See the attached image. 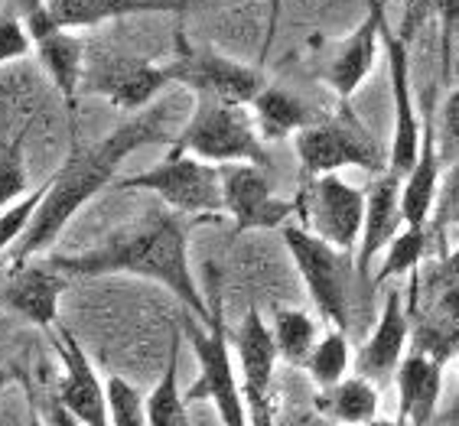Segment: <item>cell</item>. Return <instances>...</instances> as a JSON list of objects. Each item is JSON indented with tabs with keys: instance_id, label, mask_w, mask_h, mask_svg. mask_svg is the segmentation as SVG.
I'll return each mask as SVG.
<instances>
[{
	"instance_id": "6da1fadb",
	"label": "cell",
	"mask_w": 459,
	"mask_h": 426,
	"mask_svg": "<svg viewBox=\"0 0 459 426\" xmlns=\"http://www.w3.org/2000/svg\"><path fill=\"white\" fill-rule=\"evenodd\" d=\"M169 141V105L167 101H153L143 107L131 121L117 124L95 143H75L65 163L59 166L49 183H46L43 202L36 209L33 222L20 244L10 251V267L30 264L33 258H43L53 248L65 225L101 192V189L115 186V176L121 163L141 147Z\"/></svg>"
},
{
	"instance_id": "7a4b0ae2",
	"label": "cell",
	"mask_w": 459,
	"mask_h": 426,
	"mask_svg": "<svg viewBox=\"0 0 459 426\" xmlns=\"http://www.w3.org/2000/svg\"><path fill=\"white\" fill-rule=\"evenodd\" d=\"M49 264L65 277H143L169 290L203 326L212 320V306L203 300L189 267V222L169 205H153L147 215L111 231L95 248L49 258Z\"/></svg>"
},
{
	"instance_id": "3957f363",
	"label": "cell",
	"mask_w": 459,
	"mask_h": 426,
	"mask_svg": "<svg viewBox=\"0 0 459 426\" xmlns=\"http://www.w3.org/2000/svg\"><path fill=\"white\" fill-rule=\"evenodd\" d=\"M173 147L215 166H225V163L271 166L251 111L215 98H195L193 115L186 117V124L173 137Z\"/></svg>"
},
{
	"instance_id": "277c9868",
	"label": "cell",
	"mask_w": 459,
	"mask_h": 426,
	"mask_svg": "<svg viewBox=\"0 0 459 426\" xmlns=\"http://www.w3.org/2000/svg\"><path fill=\"white\" fill-rule=\"evenodd\" d=\"M121 192H153L163 205H169L179 215L199 218H219L225 212L221 199V169L215 163H205L186 150L169 147V157L157 166L141 169L134 176H124L115 183Z\"/></svg>"
},
{
	"instance_id": "5b68a950",
	"label": "cell",
	"mask_w": 459,
	"mask_h": 426,
	"mask_svg": "<svg viewBox=\"0 0 459 426\" xmlns=\"http://www.w3.org/2000/svg\"><path fill=\"white\" fill-rule=\"evenodd\" d=\"M297 157H300L303 179H319L326 173H339L345 166L365 169V173H385V153L381 143L371 137L368 127L359 121L349 101H339L336 115L323 117L313 127L293 137Z\"/></svg>"
},
{
	"instance_id": "8992f818",
	"label": "cell",
	"mask_w": 459,
	"mask_h": 426,
	"mask_svg": "<svg viewBox=\"0 0 459 426\" xmlns=\"http://www.w3.org/2000/svg\"><path fill=\"white\" fill-rule=\"evenodd\" d=\"M186 336L193 342V355H195V362H199V378H195L193 388L183 394L186 404H189V400H209V404L219 410L221 426H251L247 423L245 394H241L235 348L229 345L225 320H221L219 306H212L209 326H203V322L195 326L193 320L186 322Z\"/></svg>"
},
{
	"instance_id": "52a82bcc",
	"label": "cell",
	"mask_w": 459,
	"mask_h": 426,
	"mask_svg": "<svg viewBox=\"0 0 459 426\" xmlns=\"http://www.w3.org/2000/svg\"><path fill=\"white\" fill-rule=\"evenodd\" d=\"M167 75L173 85L193 91V98H215L225 105L251 107V101L267 89L264 72L257 65H245L238 59L215 53L209 46L186 43V36H177V53L169 55Z\"/></svg>"
},
{
	"instance_id": "ba28073f",
	"label": "cell",
	"mask_w": 459,
	"mask_h": 426,
	"mask_svg": "<svg viewBox=\"0 0 459 426\" xmlns=\"http://www.w3.org/2000/svg\"><path fill=\"white\" fill-rule=\"evenodd\" d=\"M281 234L316 312L333 328L345 332L349 328V274H352V264H345L342 251L326 244L307 225H283Z\"/></svg>"
},
{
	"instance_id": "9c48e42d",
	"label": "cell",
	"mask_w": 459,
	"mask_h": 426,
	"mask_svg": "<svg viewBox=\"0 0 459 426\" xmlns=\"http://www.w3.org/2000/svg\"><path fill=\"white\" fill-rule=\"evenodd\" d=\"M297 212H303L307 228L333 244L336 251L359 248L365 228V192L345 183L339 173L307 179V189L297 199Z\"/></svg>"
},
{
	"instance_id": "30bf717a",
	"label": "cell",
	"mask_w": 459,
	"mask_h": 426,
	"mask_svg": "<svg viewBox=\"0 0 459 426\" xmlns=\"http://www.w3.org/2000/svg\"><path fill=\"white\" fill-rule=\"evenodd\" d=\"M17 10L23 23H27V33L33 39V49L39 55V63H43L46 75L53 79L65 107L75 115L79 89L82 81H85V69H89L85 46H82L79 36H72V30H62L56 23L49 7H46V0H17Z\"/></svg>"
},
{
	"instance_id": "8fae6325",
	"label": "cell",
	"mask_w": 459,
	"mask_h": 426,
	"mask_svg": "<svg viewBox=\"0 0 459 426\" xmlns=\"http://www.w3.org/2000/svg\"><path fill=\"white\" fill-rule=\"evenodd\" d=\"M235 362H238L241 394H245L247 423L274 426V364L281 358L274 328L267 326L257 310H247L245 322L235 332Z\"/></svg>"
},
{
	"instance_id": "7c38bea8",
	"label": "cell",
	"mask_w": 459,
	"mask_h": 426,
	"mask_svg": "<svg viewBox=\"0 0 459 426\" xmlns=\"http://www.w3.org/2000/svg\"><path fill=\"white\" fill-rule=\"evenodd\" d=\"M221 169V199L235 231H274L283 228L297 212V202L277 199L267 169L257 163H225Z\"/></svg>"
},
{
	"instance_id": "4fadbf2b",
	"label": "cell",
	"mask_w": 459,
	"mask_h": 426,
	"mask_svg": "<svg viewBox=\"0 0 459 426\" xmlns=\"http://www.w3.org/2000/svg\"><path fill=\"white\" fill-rule=\"evenodd\" d=\"M91 95H101L121 111H143L160 98V91L173 85L167 75V65L137 59V55H98L89 59L85 81Z\"/></svg>"
},
{
	"instance_id": "5bb4252c",
	"label": "cell",
	"mask_w": 459,
	"mask_h": 426,
	"mask_svg": "<svg viewBox=\"0 0 459 426\" xmlns=\"http://www.w3.org/2000/svg\"><path fill=\"white\" fill-rule=\"evenodd\" d=\"M381 43L388 53V69H391V101H394V137H391V153H388V169L407 176L411 166L417 163L420 153V141H424V124L414 111V95H411V53L394 30L388 27V13L381 17Z\"/></svg>"
},
{
	"instance_id": "9a60e30c",
	"label": "cell",
	"mask_w": 459,
	"mask_h": 426,
	"mask_svg": "<svg viewBox=\"0 0 459 426\" xmlns=\"http://www.w3.org/2000/svg\"><path fill=\"white\" fill-rule=\"evenodd\" d=\"M56 355L62 362V381L56 397L82 420V426H111V410H108V388L98 381L95 364L89 362L79 338L65 326L49 328Z\"/></svg>"
},
{
	"instance_id": "2e32d148",
	"label": "cell",
	"mask_w": 459,
	"mask_h": 426,
	"mask_svg": "<svg viewBox=\"0 0 459 426\" xmlns=\"http://www.w3.org/2000/svg\"><path fill=\"white\" fill-rule=\"evenodd\" d=\"M69 280L72 277L56 270L49 260H43V264L30 260V264L10 267L0 300L7 302L13 312H20L27 322H33L36 328L49 332L59 322V300L69 290Z\"/></svg>"
},
{
	"instance_id": "e0dca14e",
	"label": "cell",
	"mask_w": 459,
	"mask_h": 426,
	"mask_svg": "<svg viewBox=\"0 0 459 426\" xmlns=\"http://www.w3.org/2000/svg\"><path fill=\"white\" fill-rule=\"evenodd\" d=\"M401 186L404 176L394 169H385L375 176V183L365 192V228L355 251V274L371 277L375 274V260L381 251H388L401 228H404V215H401Z\"/></svg>"
},
{
	"instance_id": "ac0fdd59",
	"label": "cell",
	"mask_w": 459,
	"mask_h": 426,
	"mask_svg": "<svg viewBox=\"0 0 459 426\" xmlns=\"http://www.w3.org/2000/svg\"><path fill=\"white\" fill-rule=\"evenodd\" d=\"M407 342H411V316L404 310L401 290H388L378 326H375L371 338L362 345L359 358H355V374L368 378L378 391L388 388L394 381V374H398L401 362H404Z\"/></svg>"
},
{
	"instance_id": "d6986e66",
	"label": "cell",
	"mask_w": 459,
	"mask_h": 426,
	"mask_svg": "<svg viewBox=\"0 0 459 426\" xmlns=\"http://www.w3.org/2000/svg\"><path fill=\"white\" fill-rule=\"evenodd\" d=\"M385 0H368V13L359 23L349 39L339 46L336 59L329 65V85L339 95V101H349L359 91L365 79H368L371 65H375V53H378L381 39V17H385Z\"/></svg>"
},
{
	"instance_id": "ffe728a7",
	"label": "cell",
	"mask_w": 459,
	"mask_h": 426,
	"mask_svg": "<svg viewBox=\"0 0 459 426\" xmlns=\"http://www.w3.org/2000/svg\"><path fill=\"white\" fill-rule=\"evenodd\" d=\"M443 368L430 355L411 348L401 362L394 384H398V417L411 426H430L437 417V404L443 391Z\"/></svg>"
},
{
	"instance_id": "44dd1931",
	"label": "cell",
	"mask_w": 459,
	"mask_h": 426,
	"mask_svg": "<svg viewBox=\"0 0 459 426\" xmlns=\"http://www.w3.org/2000/svg\"><path fill=\"white\" fill-rule=\"evenodd\" d=\"M437 189H440V147H437V124H433V115H430L424 124V141H420L417 163L411 166V173L404 176V186H401V215H404V225L427 228L433 202H437Z\"/></svg>"
},
{
	"instance_id": "7402d4cb",
	"label": "cell",
	"mask_w": 459,
	"mask_h": 426,
	"mask_svg": "<svg viewBox=\"0 0 459 426\" xmlns=\"http://www.w3.org/2000/svg\"><path fill=\"white\" fill-rule=\"evenodd\" d=\"M46 7L62 30L101 27L134 13H186L179 0H46Z\"/></svg>"
},
{
	"instance_id": "603a6c76",
	"label": "cell",
	"mask_w": 459,
	"mask_h": 426,
	"mask_svg": "<svg viewBox=\"0 0 459 426\" xmlns=\"http://www.w3.org/2000/svg\"><path fill=\"white\" fill-rule=\"evenodd\" d=\"M251 117H255L261 141H267V143L297 137L300 131H307V127H313L316 121H323V115L313 111L303 98L290 95L287 89H274V85H267V89L251 101Z\"/></svg>"
},
{
	"instance_id": "cb8c5ba5",
	"label": "cell",
	"mask_w": 459,
	"mask_h": 426,
	"mask_svg": "<svg viewBox=\"0 0 459 426\" xmlns=\"http://www.w3.org/2000/svg\"><path fill=\"white\" fill-rule=\"evenodd\" d=\"M411 348L430 355L433 362L446 364L459 352V286L440 284V294L433 300L430 316L417 322L411 332Z\"/></svg>"
},
{
	"instance_id": "d4e9b609",
	"label": "cell",
	"mask_w": 459,
	"mask_h": 426,
	"mask_svg": "<svg viewBox=\"0 0 459 426\" xmlns=\"http://www.w3.org/2000/svg\"><path fill=\"white\" fill-rule=\"evenodd\" d=\"M381 407V391L368 378L355 374V378H342L333 388H323L316 397L319 417L329 420L333 426H362L368 420L378 417Z\"/></svg>"
},
{
	"instance_id": "484cf974",
	"label": "cell",
	"mask_w": 459,
	"mask_h": 426,
	"mask_svg": "<svg viewBox=\"0 0 459 426\" xmlns=\"http://www.w3.org/2000/svg\"><path fill=\"white\" fill-rule=\"evenodd\" d=\"M147 426H189L186 397L179 391V338H173L167 368L147 394Z\"/></svg>"
},
{
	"instance_id": "4316f807",
	"label": "cell",
	"mask_w": 459,
	"mask_h": 426,
	"mask_svg": "<svg viewBox=\"0 0 459 426\" xmlns=\"http://www.w3.org/2000/svg\"><path fill=\"white\" fill-rule=\"evenodd\" d=\"M274 342L277 352L287 364L293 368H307L313 348H316V322L303 310H290V306H277L274 310Z\"/></svg>"
},
{
	"instance_id": "83f0119b",
	"label": "cell",
	"mask_w": 459,
	"mask_h": 426,
	"mask_svg": "<svg viewBox=\"0 0 459 426\" xmlns=\"http://www.w3.org/2000/svg\"><path fill=\"white\" fill-rule=\"evenodd\" d=\"M345 368H349V338H345L342 328H333L316 342V348H313V355L307 362V371L323 391V388H333V384L342 381Z\"/></svg>"
},
{
	"instance_id": "f1b7e54d",
	"label": "cell",
	"mask_w": 459,
	"mask_h": 426,
	"mask_svg": "<svg viewBox=\"0 0 459 426\" xmlns=\"http://www.w3.org/2000/svg\"><path fill=\"white\" fill-rule=\"evenodd\" d=\"M424 251H427V228H411V225H404V228L394 234V241L388 244L385 260H381V267L371 274V280H375V284H388L391 277L417 270Z\"/></svg>"
},
{
	"instance_id": "f546056e",
	"label": "cell",
	"mask_w": 459,
	"mask_h": 426,
	"mask_svg": "<svg viewBox=\"0 0 459 426\" xmlns=\"http://www.w3.org/2000/svg\"><path fill=\"white\" fill-rule=\"evenodd\" d=\"M108 410H111V426H147V400L143 394L124 378H108Z\"/></svg>"
},
{
	"instance_id": "4dcf8cb0",
	"label": "cell",
	"mask_w": 459,
	"mask_h": 426,
	"mask_svg": "<svg viewBox=\"0 0 459 426\" xmlns=\"http://www.w3.org/2000/svg\"><path fill=\"white\" fill-rule=\"evenodd\" d=\"M23 137H27V133L20 131L17 141H13V147L0 157V212L30 192V173H27V153H23Z\"/></svg>"
},
{
	"instance_id": "1f68e13d",
	"label": "cell",
	"mask_w": 459,
	"mask_h": 426,
	"mask_svg": "<svg viewBox=\"0 0 459 426\" xmlns=\"http://www.w3.org/2000/svg\"><path fill=\"white\" fill-rule=\"evenodd\" d=\"M43 192H46V186L30 189L27 196L17 199V202L7 205V209L0 212V254H4V251H13L20 244V238L27 234L36 209H39V202H43Z\"/></svg>"
},
{
	"instance_id": "d6a6232c",
	"label": "cell",
	"mask_w": 459,
	"mask_h": 426,
	"mask_svg": "<svg viewBox=\"0 0 459 426\" xmlns=\"http://www.w3.org/2000/svg\"><path fill=\"white\" fill-rule=\"evenodd\" d=\"M33 53V39L27 33V23L17 7L0 10V65L20 63Z\"/></svg>"
},
{
	"instance_id": "836d02e7",
	"label": "cell",
	"mask_w": 459,
	"mask_h": 426,
	"mask_svg": "<svg viewBox=\"0 0 459 426\" xmlns=\"http://www.w3.org/2000/svg\"><path fill=\"white\" fill-rule=\"evenodd\" d=\"M433 13H437V20H440L443 79H450L453 75V53L459 49V0H433Z\"/></svg>"
},
{
	"instance_id": "e575fe53",
	"label": "cell",
	"mask_w": 459,
	"mask_h": 426,
	"mask_svg": "<svg viewBox=\"0 0 459 426\" xmlns=\"http://www.w3.org/2000/svg\"><path fill=\"white\" fill-rule=\"evenodd\" d=\"M433 225L437 228H459V160L450 163L446 176L440 179V189H437V202H433Z\"/></svg>"
},
{
	"instance_id": "d590c367",
	"label": "cell",
	"mask_w": 459,
	"mask_h": 426,
	"mask_svg": "<svg viewBox=\"0 0 459 426\" xmlns=\"http://www.w3.org/2000/svg\"><path fill=\"white\" fill-rule=\"evenodd\" d=\"M437 147H440V157H450L453 163L459 160V85L446 95V101L440 107Z\"/></svg>"
},
{
	"instance_id": "8d00e7d4",
	"label": "cell",
	"mask_w": 459,
	"mask_h": 426,
	"mask_svg": "<svg viewBox=\"0 0 459 426\" xmlns=\"http://www.w3.org/2000/svg\"><path fill=\"white\" fill-rule=\"evenodd\" d=\"M281 10H283V0H271V7H267V30H264V43H261V65L271 59V46H274V36H277V23H281Z\"/></svg>"
},
{
	"instance_id": "74e56055",
	"label": "cell",
	"mask_w": 459,
	"mask_h": 426,
	"mask_svg": "<svg viewBox=\"0 0 459 426\" xmlns=\"http://www.w3.org/2000/svg\"><path fill=\"white\" fill-rule=\"evenodd\" d=\"M433 280H437V284H456L459 286V248L440 260V267L433 270Z\"/></svg>"
},
{
	"instance_id": "f35d334b",
	"label": "cell",
	"mask_w": 459,
	"mask_h": 426,
	"mask_svg": "<svg viewBox=\"0 0 459 426\" xmlns=\"http://www.w3.org/2000/svg\"><path fill=\"white\" fill-rule=\"evenodd\" d=\"M46 413H49V423L53 426H82V420L75 417V413H72L59 397L49 400V410H46Z\"/></svg>"
},
{
	"instance_id": "ab89813d",
	"label": "cell",
	"mask_w": 459,
	"mask_h": 426,
	"mask_svg": "<svg viewBox=\"0 0 459 426\" xmlns=\"http://www.w3.org/2000/svg\"><path fill=\"white\" fill-rule=\"evenodd\" d=\"M362 426H411L407 420H381V417H375V420H368V423H362Z\"/></svg>"
},
{
	"instance_id": "60d3db41",
	"label": "cell",
	"mask_w": 459,
	"mask_h": 426,
	"mask_svg": "<svg viewBox=\"0 0 459 426\" xmlns=\"http://www.w3.org/2000/svg\"><path fill=\"white\" fill-rule=\"evenodd\" d=\"M433 426H459V410L453 407V410H450V417L440 420V423H433Z\"/></svg>"
},
{
	"instance_id": "b9f144b4",
	"label": "cell",
	"mask_w": 459,
	"mask_h": 426,
	"mask_svg": "<svg viewBox=\"0 0 459 426\" xmlns=\"http://www.w3.org/2000/svg\"><path fill=\"white\" fill-rule=\"evenodd\" d=\"M30 413H33V426H39V413H36V397L30 394Z\"/></svg>"
},
{
	"instance_id": "7bdbcfd3",
	"label": "cell",
	"mask_w": 459,
	"mask_h": 426,
	"mask_svg": "<svg viewBox=\"0 0 459 426\" xmlns=\"http://www.w3.org/2000/svg\"><path fill=\"white\" fill-rule=\"evenodd\" d=\"M7 381H10V374L4 371V368H0V391H4V384H7Z\"/></svg>"
},
{
	"instance_id": "ee69618b",
	"label": "cell",
	"mask_w": 459,
	"mask_h": 426,
	"mask_svg": "<svg viewBox=\"0 0 459 426\" xmlns=\"http://www.w3.org/2000/svg\"><path fill=\"white\" fill-rule=\"evenodd\" d=\"M313 426H333V423H329V420H323V417H316V420H313Z\"/></svg>"
},
{
	"instance_id": "f6af8a7d",
	"label": "cell",
	"mask_w": 459,
	"mask_h": 426,
	"mask_svg": "<svg viewBox=\"0 0 459 426\" xmlns=\"http://www.w3.org/2000/svg\"><path fill=\"white\" fill-rule=\"evenodd\" d=\"M456 374H459V352H456ZM453 407L459 410V394H456V404H453Z\"/></svg>"
},
{
	"instance_id": "bcb514c9",
	"label": "cell",
	"mask_w": 459,
	"mask_h": 426,
	"mask_svg": "<svg viewBox=\"0 0 459 426\" xmlns=\"http://www.w3.org/2000/svg\"><path fill=\"white\" fill-rule=\"evenodd\" d=\"M179 4H183V7H186V10H189V0H179Z\"/></svg>"
}]
</instances>
